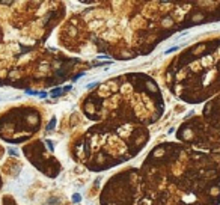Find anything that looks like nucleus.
I'll return each instance as SVG.
<instances>
[{"instance_id":"7","label":"nucleus","mask_w":220,"mask_h":205,"mask_svg":"<svg viewBox=\"0 0 220 205\" xmlns=\"http://www.w3.org/2000/svg\"><path fill=\"white\" fill-rule=\"evenodd\" d=\"M45 143L48 145V148H50V151H53V142H51V140H47Z\"/></svg>"},{"instance_id":"5","label":"nucleus","mask_w":220,"mask_h":205,"mask_svg":"<svg viewBox=\"0 0 220 205\" xmlns=\"http://www.w3.org/2000/svg\"><path fill=\"white\" fill-rule=\"evenodd\" d=\"M8 152H9V155H18V151L17 149H14V148H9V149H8Z\"/></svg>"},{"instance_id":"2","label":"nucleus","mask_w":220,"mask_h":205,"mask_svg":"<svg viewBox=\"0 0 220 205\" xmlns=\"http://www.w3.org/2000/svg\"><path fill=\"white\" fill-rule=\"evenodd\" d=\"M54 125H56V118L53 116V118H51V121H50V122H48V125H47V130H48V131H50V130H53V128H54Z\"/></svg>"},{"instance_id":"6","label":"nucleus","mask_w":220,"mask_h":205,"mask_svg":"<svg viewBox=\"0 0 220 205\" xmlns=\"http://www.w3.org/2000/svg\"><path fill=\"white\" fill-rule=\"evenodd\" d=\"M97 85H100V83H97V82H94V83H90V85H87V89H92V88H95Z\"/></svg>"},{"instance_id":"3","label":"nucleus","mask_w":220,"mask_h":205,"mask_svg":"<svg viewBox=\"0 0 220 205\" xmlns=\"http://www.w3.org/2000/svg\"><path fill=\"white\" fill-rule=\"evenodd\" d=\"M82 201V196L79 195V193H74V195H72V202H76V204H79Z\"/></svg>"},{"instance_id":"1","label":"nucleus","mask_w":220,"mask_h":205,"mask_svg":"<svg viewBox=\"0 0 220 205\" xmlns=\"http://www.w3.org/2000/svg\"><path fill=\"white\" fill-rule=\"evenodd\" d=\"M26 94L27 95H38V97H41V98H44V97H47V94L45 92H38V90H26Z\"/></svg>"},{"instance_id":"4","label":"nucleus","mask_w":220,"mask_h":205,"mask_svg":"<svg viewBox=\"0 0 220 205\" xmlns=\"http://www.w3.org/2000/svg\"><path fill=\"white\" fill-rule=\"evenodd\" d=\"M62 90H63L62 88H56V89H53V90L50 92V94H51V95H57V94H60Z\"/></svg>"}]
</instances>
